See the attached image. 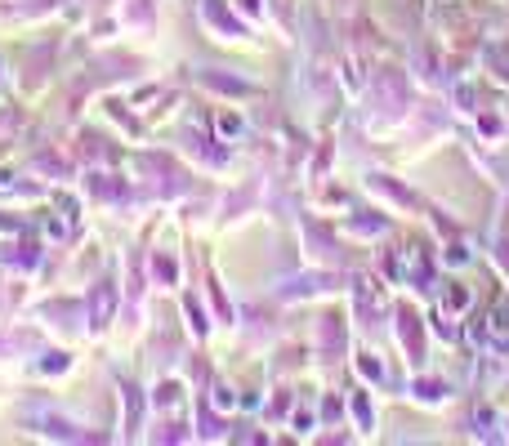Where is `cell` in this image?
<instances>
[{
	"instance_id": "obj_1",
	"label": "cell",
	"mask_w": 509,
	"mask_h": 446,
	"mask_svg": "<svg viewBox=\"0 0 509 446\" xmlns=\"http://www.w3.org/2000/svg\"><path fill=\"white\" fill-rule=\"evenodd\" d=\"M442 303H447V308H456V312H460V308H465V303H469V295H465V290H451V295L442 299Z\"/></svg>"
}]
</instances>
